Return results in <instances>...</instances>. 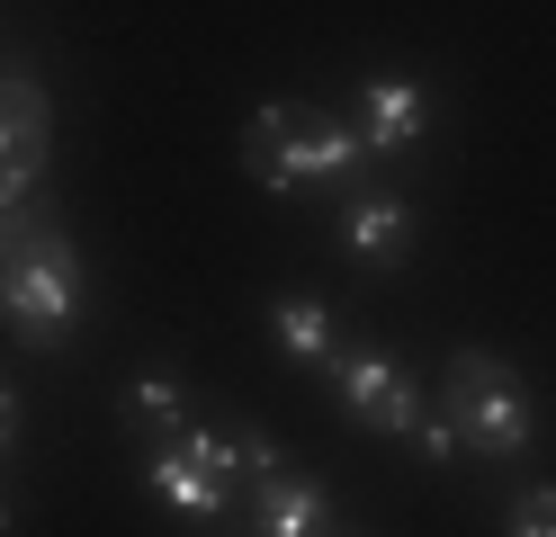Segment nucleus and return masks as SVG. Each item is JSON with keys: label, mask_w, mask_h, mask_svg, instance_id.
<instances>
[{"label": "nucleus", "mask_w": 556, "mask_h": 537, "mask_svg": "<svg viewBox=\"0 0 556 537\" xmlns=\"http://www.w3.org/2000/svg\"><path fill=\"white\" fill-rule=\"evenodd\" d=\"M269 341L288 349L296 368H324V358H332V314H324L315 296H278V305H269Z\"/></svg>", "instance_id": "nucleus-10"}, {"label": "nucleus", "mask_w": 556, "mask_h": 537, "mask_svg": "<svg viewBox=\"0 0 556 537\" xmlns=\"http://www.w3.org/2000/svg\"><path fill=\"white\" fill-rule=\"evenodd\" d=\"M503 537H556V484H520V493H511Z\"/></svg>", "instance_id": "nucleus-12"}, {"label": "nucleus", "mask_w": 556, "mask_h": 537, "mask_svg": "<svg viewBox=\"0 0 556 537\" xmlns=\"http://www.w3.org/2000/svg\"><path fill=\"white\" fill-rule=\"evenodd\" d=\"M332 501L315 475H288V465H269V475H252V528L261 537H324Z\"/></svg>", "instance_id": "nucleus-7"}, {"label": "nucleus", "mask_w": 556, "mask_h": 537, "mask_svg": "<svg viewBox=\"0 0 556 537\" xmlns=\"http://www.w3.org/2000/svg\"><path fill=\"white\" fill-rule=\"evenodd\" d=\"M404 439H413V448H422L431 465H448V457H458V430H448L440 412H422V421H413V430H404Z\"/></svg>", "instance_id": "nucleus-13"}, {"label": "nucleus", "mask_w": 556, "mask_h": 537, "mask_svg": "<svg viewBox=\"0 0 556 537\" xmlns=\"http://www.w3.org/2000/svg\"><path fill=\"white\" fill-rule=\"evenodd\" d=\"M54 153V99L27 72H0V206L27 197V179Z\"/></svg>", "instance_id": "nucleus-5"}, {"label": "nucleus", "mask_w": 556, "mask_h": 537, "mask_svg": "<svg viewBox=\"0 0 556 537\" xmlns=\"http://www.w3.org/2000/svg\"><path fill=\"white\" fill-rule=\"evenodd\" d=\"M0 322H10L18 341H37V349H54L81 322V251L54 225L27 242L18 260H0Z\"/></svg>", "instance_id": "nucleus-3"}, {"label": "nucleus", "mask_w": 556, "mask_h": 537, "mask_svg": "<svg viewBox=\"0 0 556 537\" xmlns=\"http://www.w3.org/2000/svg\"><path fill=\"white\" fill-rule=\"evenodd\" d=\"M126 421H135V430H162V439H180V430H189V394L170 385V376H135V385H126Z\"/></svg>", "instance_id": "nucleus-11"}, {"label": "nucleus", "mask_w": 556, "mask_h": 537, "mask_svg": "<svg viewBox=\"0 0 556 537\" xmlns=\"http://www.w3.org/2000/svg\"><path fill=\"white\" fill-rule=\"evenodd\" d=\"M144 484L170 501V511H189V520H216V511H233V484H216L206 465L180 448V439H162L153 457H144Z\"/></svg>", "instance_id": "nucleus-9"}, {"label": "nucleus", "mask_w": 556, "mask_h": 537, "mask_svg": "<svg viewBox=\"0 0 556 537\" xmlns=\"http://www.w3.org/2000/svg\"><path fill=\"white\" fill-rule=\"evenodd\" d=\"M351 126H359L368 153H404V143H422V126H431V90L377 72V81H359V117Z\"/></svg>", "instance_id": "nucleus-6"}, {"label": "nucleus", "mask_w": 556, "mask_h": 537, "mask_svg": "<svg viewBox=\"0 0 556 537\" xmlns=\"http://www.w3.org/2000/svg\"><path fill=\"white\" fill-rule=\"evenodd\" d=\"M359 162H368L359 126H341V117H324V107H305V99H261L252 126H242V170H252L269 197L359 179Z\"/></svg>", "instance_id": "nucleus-1"}, {"label": "nucleus", "mask_w": 556, "mask_h": 537, "mask_svg": "<svg viewBox=\"0 0 556 537\" xmlns=\"http://www.w3.org/2000/svg\"><path fill=\"white\" fill-rule=\"evenodd\" d=\"M324 376L341 394V412H351L359 430H387V439H404L413 421H422V404H413V385L395 358H377V349H332L324 358Z\"/></svg>", "instance_id": "nucleus-4"}, {"label": "nucleus", "mask_w": 556, "mask_h": 537, "mask_svg": "<svg viewBox=\"0 0 556 537\" xmlns=\"http://www.w3.org/2000/svg\"><path fill=\"white\" fill-rule=\"evenodd\" d=\"M10 448H18V385L0 376V457H10Z\"/></svg>", "instance_id": "nucleus-14"}, {"label": "nucleus", "mask_w": 556, "mask_h": 537, "mask_svg": "<svg viewBox=\"0 0 556 537\" xmlns=\"http://www.w3.org/2000/svg\"><path fill=\"white\" fill-rule=\"evenodd\" d=\"M0 537H10V501H0Z\"/></svg>", "instance_id": "nucleus-15"}, {"label": "nucleus", "mask_w": 556, "mask_h": 537, "mask_svg": "<svg viewBox=\"0 0 556 537\" xmlns=\"http://www.w3.org/2000/svg\"><path fill=\"white\" fill-rule=\"evenodd\" d=\"M404 242H413V206H404L395 189H351V206H341V251L387 269Z\"/></svg>", "instance_id": "nucleus-8"}, {"label": "nucleus", "mask_w": 556, "mask_h": 537, "mask_svg": "<svg viewBox=\"0 0 556 537\" xmlns=\"http://www.w3.org/2000/svg\"><path fill=\"white\" fill-rule=\"evenodd\" d=\"M440 404H448L458 448H476V457H530V439H539L530 385H520V368L494 358V349H458V358H448Z\"/></svg>", "instance_id": "nucleus-2"}]
</instances>
